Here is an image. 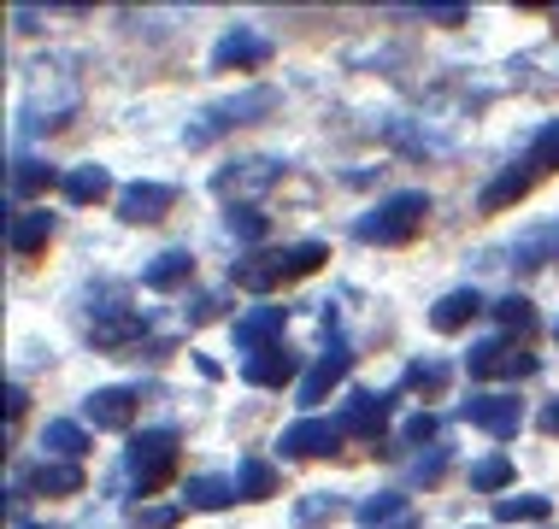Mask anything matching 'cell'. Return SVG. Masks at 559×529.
Returning <instances> with one entry per match:
<instances>
[{
  "label": "cell",
  "instance_id": "obj_1",
  "mask_svg": "<svg viewBox=\"0 0 559 529\" xmlns=\"http://www.w3.org/2000/svg\"><path fill=\"white\" fill-rule=\"evenodd\" d=\"M78 100H83V83H78V71H71V59L66 53L36 59V65H29V77H24V106H19L24 135L66 130L71 118H78Z\"/></svg>",
  "mask_w": 559,
  "mask_h": 529
},
{
  "label": "cell",
  "instance_id": "obj_2",
  "mask_svg": "<svg viewBox=\"0 0 559 529\" xmlns=\"http://www.w3.org/2000/svg\"><path fill=\"white\" fill-rule=\"evenodd\" d=\"M324 260H330L324 241H300V248L253 253V260H241L230 270V282H236V289H248V294H271V289H283V282H295V277H312Z\"/></svg>",
  "mask_w": 559,
  "mask_h": 529
},
{
  "label": "cell",
  "instance_id": "obj_3",
  "mask_svg": "<svg viewBox=\"0 0 559 529\" xmlns=\"http://www.w3.org/2000/svg\"><path fill=\"white\" fill-rule=\"evenodd\" d=\"M425 212H430V194L425 189H401V194H389V201H377L366 218L354 224V236L371 241V248H401V241L418 236Z\"/></svg>",
  "mask_w": 559,
  "mask_h": 529
},
{
  "label": "cell",
  "instance_id": "obj_4",
  "mask_svg": "<svg viewBox=\"0 0 559 529\" xmlns=\"http://www.w3.org/2000/svg\"><path fill=\"white\" fill-rule=\"evenodd\" d=\"M124 471L135 482V494H159L177 471V435L171 430H142L124 453Z\"/></svg>",
  "mask_w": 559,
  "mask_h": 529
},
{
  "label": "cell",
  "instance_id": "obj_5",
  "mask_svg": "<svg viewBox=\"0 0 559 529\" xmlns=\"http://www.w3.org/2000/svg\"><path fill=\"white\" fill-rule=\"evenodd\" d=\"M265 112H277V95H271V88H241V95L218 100V106H206V112H201V124L189 130V142L201 147V142H213L218 130H236V124H260Z\"/></svg>",
  "mask_w": 559,
  "mask_h": 529
},
{
  "label": "cell",
  "instance_id": "obj_6",
  "mask_svg": "<svg viewBox=\"0 0 559 529\" xmlns=\"http://www.w3.org/2000/svg\"><path fill=\"white\" fill-rule=\"evenodd\" d=\"M283 183V159H260V154H248V159H230L224 171H213V194L218 201H260L265 189H277Z\"/></svg>",
  "mask_w": 559,
  "mask_h": 529
},
{
  "label": "cell",
  "instance_id": "obj_7",
  "mask_svg": "<svg viewBox=\"0 0 559 529\" xmlns=\"http://www.w3.org/2000/svg\"><path fill=\"white\" fill-rule=\"evenodd\" d=\"M142 312H135V306H118V300H112V306H95V312H88V341H95L100 347V353H124V347H135V341H142Z\"/></svg>",
  "mask_w": 559,
  "mask_h": 529
},
{
  "label": "cell",
  "instance_id": "obj_8",
  "mask_svg": "<svg viewBox=\"0 0 559 529\" xmlns=\"http://www.w3.org/2000/svg\"><path fill=\"white\" fill-rule=\"evenodd\" d=\"M465 371L477 376V383H512V376H531L536 371V359L531 353H519V347H507V341H477L472 347V359H465Z\"/></svg>",
  "mask_w": 559,
  "mask_h": 529
},
{
  "label": "cell",
  "instance_id": "obj_9",
  "mask_svg": "<svg viewBox=\"0 0 559 529\" xmlns=\"http://www.w3.org/2000/svg\"><path fill=\"white\" fill-rule=\"evenodd\" d=\"M465 423H477L483 435H495V442H512L524 423V406L512 395H472L465 400Z\"/></svg>",
  "mask_w": 559,
  "mask_h": 529
},
{
  "label": "cell",
  "instance_id": "obj_10",
  "mask_svg": "<svg viewBox=\"0 0 559 529\" xmlns=\"http://www.w3.org/2000/svg\"><path fill=\"white\" fill-rule=\"evenodd\" d=\"M336 442H342V423H330V418H300L277 435V447L289 459H324V453H336Z\"/></svg>",
  "mask_w": 559,
  "mask_h": 529
},
{
  "label": "cell",
  "instance_id": "obj_11",
  "mask_svg": "<svg viewBox=\"0 0 559 529\" xmlns=\"http://www.w3.org/2000/svg\"><path fill=\"white\" fill-rule=\"evenodd\" d=\"M135 406H142L135 388H95V395L83 400V418H88V430H130Z\"/></svg>",
  "mask_w": 559,
  "mask_h": 529
},
{
  "label": "cell",
  "instance_id": "obj_12",
  "mask_svg": "<svg viewBox=\"0 0 559 529\" xmlns=\"http://www.w3.org/2000/svg\"><path fill=\"white\" fill-rule=\"evenodd\" d=\"M265 59H271V41L260 36V29H248V24H236L230 36L213 48V65L218 71H260Z\"/></svg>",
  "mask_w": 559,
  "mask_h": 529
},
{
  "label": "cell",
  "instance_id": "obj_13",
  "mask_svg": "<svg viewBox=\"0 0 559 529\" xmlns=\"http://www.w3.org/2000/svg\"><path fill=\"white\" fill-rule=\"evenodd\" d=\"M171 206H177V189H165V183H130L118 194V218L124 224H159Z\"/></svg>",
  "mask_w": 559,
  "mask_h": 529
},
{
  "label": "cell",
  "instance_id": "obj_14",
  "mask_svg": "<svg viewBox=\"0 0 559 529\" xmlns=\"http://www.w3.org/2000/svg\"><path fill=\"white\" fill-rule=\"evenodd\" d=\"M347 365H354V353H347V341H330L324 353H319V365H312L307 376H300V406H319L330 388L347 376Z\"/></svg>",
  "mask_w": 559,
  "mask_h": 529
},
{
  "label": "cell",
  "instance_id": "obj_15",
  "mask_svg": "<svg viewBox=\"0 0 559 529\" xmlns=\"http://www.w3.org/2000/svg\"><path fill=\"white\" fill-rule=\"evenodd\" d=\"M283 324H289V306H253L248 317H236L230 336H236L241 353H260V347H277Z\"/></svg>",
  "mask_w": 559,
  "mask_h": 529
},
{
  "label": "cell",
  "instance_id": "obj_16",
  "mask_svg": "<svg viewBox=\"0 0 559 529\" xmlns=\"http://www.w3.org/2000/svg\"><path fill=\"white\" fill-rule=\"evenodd\" d=\"M24 489L48 494V501H66V494H83V465H66V459H41L24 471Z\"/></svg>",
  "mask_w": 559,
  "mask_h": 529
},
{
  "label": "cell",
  "instance_id": "obj_17",
  "mask_svg": "<svg viewBox=\"0 0 559 529\" xmlns=\"http://www.w3.org/2000/svg\"><path fill=\"white\" fill-rule=\"evenodd\" d=\"M354 518L366 529H413V501L401 489H383V494H366Z\"/></svg>",
  "mask_w": 559,
  "mask_h": 529
},
{
  "label": "cell",
  "instance_id": "obj_18",
  "mask_svg": "<svg viewBox=\"0 0 559 529\" xmlns=\"http://www.w3.org/2000/svg\"><path fill=\"white\" fill-rule=\"evenodd\" d=\"M241 376H248L253 388H283V383H295V353L283 341L277 347H260V353H248Z\"/></svg>",
  "mask_w": 559,
  "mask_h": 529
},
{
  "label": "cell",
  "instance_id": "obj_19",
  "mask_svg": "<svg viewBox=\"0 0 559 529\" xmlns=\"http://www.w3.org/2000/svg\"><path fill=\"white\" fill-rule=\"evenodd\" d=\"M336 423H342V435H371V430H383V423H389V395H371V388H359Z\"/></svg>",
  "mask_w": 559,
  "mask_h": 529
},
{
  "label": "cell",
  "instance_id": "obj_20",
  "mask_svg": "<svg viewBox=\"0 0 559 529\" xmlns=\"http://www.w3.org/2000/svg\"><path fill=\"white\" fill-rule=\"evenodd\" d=\"M189 277H194V253H183V248H165L159 260L142 270V282H147L154 294H171V289H183Z\"/></svg>",
  "mask_w": 559,
  "mask_h": 529
},
{
  "label": "cell",
  "instance_id": "obj_21",
  "mask_svg": "<svg viewBox=\"0 0 559 529\" xmlns=\"http://www.w3.org/2000/svg\"><path fill=\"white\" fill-rule=\"evenodd\" d=\"M477 312H483V294H477V289H453V294H442V300L430 306V324L442 329V336H453V329H465Z\"/></svg>",
  "mask_w": 559,
  "mask_h": 529
},
{
  "label": "cell",
  "instance_id": "obj_22",
  "mask_svg": "<svg viewBox=\"0 0 559 529\" xmlns=\"http://www.w3.org/2000/svg\"><path fill=\"white\" fill-rule=\"evenodd\" d=\"M230 501H241L230 477H189V482H183V506H189V512H224Z\"/></svg>",
  "mask_w": 559,
  "mask_h": 529
},
{
  "label": "cell",
  "instance_id": "obj_23",
  "mask_svg": "<svg viewBox=\"0 0 559 529\" xmlns=\"http://www.w3.org/2000/svg\"><path fill=\"white\" fill-rule=\"evenodd\" d=\"M48 236H53V212H12V230H7V241H12V253H41L48 248Z\"/></svg>",
  "mask_w": 559,
  "mask_h": 529
},
{
  "label": "cell",
  "instance_id": "obj_24",
  "mask_svg": "<svg viewBox=\"0 0 559 529\" xmlns=\"http://www.w3.org/2000/svg\"><path fill=\"white\" fill-rule=\"evenodd\" d=\"M41 447L53 453V459H66V465H78L83 453H88V430L83 423H71V418H53L48 430H41Z\"/></svg>",
  "mask_w": 559,
  "mask_h": 529
},
{
  "label": "cell",
  "instance_id": "obj_25",
  "mask_svg": "<svg viewBox=\"0 0 559 529\" xmlns=\"http://www.w3.org/2000/svg\"><path fill=\"white\" fill-rule=\"evenodd\" d=\"M107 194H112L107 165H78V171L66 177V201L71 206H95V201H107Z\"/></svg>",
  "mask_w": 559,
  "mask_h": 529
},
{
  "label": "cell",
  "instance_id": "obj_26",
  "mask_svg": "<svg viewBox=\"0 0 559 529\" xmlns=\"http://www.w3.org/2000/svg\"><path fill=\"white\" fill-rule=\"evenodd\" d=\"M548 494H501L495 501V524H548Z\"/></svg>",
  "mask_w": 559,
  "mask_h": 529
},
{
  "label": "cell",
  "instance_id": "obj_27",
  "mask_svg": "<svg viewBox=\"0 0 559 529\" xmlns=\"http://www.w3.org/2000/svg\"><path fill=\"white\" fill-rule=\"evenodd\" d=\"M524 194H531V171H501L489 189L477 194V206H483V212H507V206H519Z\"/></svg>",
  "mask_w": 559,
  "mask_h": 529
},
{
  "label": "cell",
  "instance_id": "obj_28",
  "mask_svg": "<svg viewBox=\"0 0 559 529\" xmlns=\"http://www.w3.org/2000/svg\"><path fill=\"white\" fill-rule=\"evenodd\" d=\"M559 248V230H554V224H548V230H531V236H519V241H512V260L507 265H519V270H536L542 260H548V253Z\"/></svg>",
  "mask_w": 559,
  "mask_h": 529
},
{
  "label": "cell",
  "instance_id": "obj_29",
  "mask_svg": "<svg viewBox=\"0 0 559 529\" xmlns=\"http://www.w3.org/2000/svg\"><path fill=\"white\" fill-rule=\"evenodd\" d=\"M236 494H241V501H271V494H277V471H271L265 459H241Z\"/></svg>",
  "mask_w": 559,
  "mask_h": 529
},
{
  "label": "cell",
  "instance_id": "obj_30",
  "mask_svg": "<svg viewBox=\"0 0 559 529\" xmlns=\"http://www.w3.org/2000/svg\"><path fill=\"white\" fill-rule=\"evenodd\" d=\"M53 183H59L53 165H41V159H19V165H12V194H41Z\"/></svg>",
  "mask_w": 559,
  "mask_h": 529
},
{
  "label": "cell",
  "instance_id": "obj_31",
  "mask_svg": "<svg viewBox=\"0 0 559 529\" xmlns=\"http://www.w3.org/2000/svg\"><path fill=\"white\" fill-rule=\"evenodd\" d=\"M495 317H501V329H507V336H524V329L536 324V312H531V300H524V294L495 300Z\"/></svg>",
  "mask_w": 559,
  "mask_h": 529
},
{
  "label": "cell",
  "instance_id": "obj_32",
  "mask_svg": "<svg viewBox=\"0 0 559 529\" xmlns=\"http://www.w3.org/2000/svg\"><path fill=\"white\" fill-rule=\"evenodd\" d=\"M224 230L253 248V241H265V218H260V212H248V206H230V212H224Z\"/></svg>",
  "mask_w": 559,
  "mask_h": 529
},
{
  "label": "cell",
  "instance_id": "obj_33",
  "mask_svg": "<svg viewBox=\"0 0 559 529\" xmlns=\"http://www.w3.org/2000/svg\"><path fill=\"white\" fill-rule=\"evenodd\" d=\"M406 388H413V395H442V388H448V365H436V359L413 365V371H406Z\"/></svg>",
  "mask_w": 559,
  "mask_h": 529
},
{
  "label": "cell",
  "instance_id": "obj_34",
  "mask_svg": "<svg viewBox=\"0 0 559 529\" xmlns=\"http://www.w3.org/2000/svg\"><path fill=\"white\" fill-rule=\"evenodd\" d=\"M531 165H542V171H559V124H542V130H536Z\"/></svg>",
  "mask_w": 559,
  "mask_h": 529
},
{
  "label": "cell",
  "instance_id": "obj_35",
  "mask_svg": "<svg viewBox=\"0 0 559 529\" xmlns=\"http://www.w3.org/2000/svg\"><path fill=\"white\" fill-rule=\"evenodd\" d=\"M336 512H342V501H336V494H307V501L295 506V518H300V524H330Z\"/></svg>",
  "mask_w": 559,
  "mask_h": 529
},
{
  "label": "cell",
  "instance_id": "obj_36",
  "mask_svg": "<svg viewBox=\"0 0 559 529\" xmlns=\"http://www.w3.org/2000/svg\"><path fill=\"white\" fill-rule=\"evenodd\" d=\"M472 482H477L483 494H495V489H512V465H507V459H483L477 471H472Z\"/></svg>",
  "mask_w": 559,
  "mask_h": 529
},
{
  "label": "cell",
  "instance_id": "obj_37",
  "mask_svg": "<svg viewBox=\"0 0 559 529\" xmlns=\"http://www.w3.org/2000/svg\"><path fill=\"white\" fill-rule=\"evenodd\" d=\"M183 524V506H142L130 518V529H177Z\"/></svg>",
  "mask_w": 559,
  "mask_h": 529
},
{
  "label": "cell",
  "instance_id": "obj_38",
  "mask_svg": "<svg viewBox=\"0 0 559 529\" xmlns=\"http://www.w3.org/2000/svg\"><path fill=\"white\" fill-rule=\"evenodd\" d=\"M442 471H448V447H430L425 459L413 465V477H418V482H436V477H442Z\"/></svg>",
  "mask_w": 559,
  "mask_h": 529
},
{
  "label": "cell",
  "instance_id": "obj_39",
  "mask_svg": "<svg viewBox=\"0 0 559 529\" xmlns=\"http://www.w3.org/2000/svg\"><path fill=\"white\" fill-rule=\"evenodd\" d=\"M418 19H430V24H465L472 19V7H413Z\"/></svg>",
  "mask_w": 559,
  "mask_h": 529
},
{
  "label": "cell",
  "instance_id": "obj_40",
  "mask_svg": "<svg viewBox=\"0 0 559 529\" xmlns=\"http://www.w3.org/2000/svg\"><path fill=\"white\" fill-rule=\"evenodd\" d=\"M401 435H406L413 447H418V442H436V418H430V412H413V418H406V430H401Z\"/></svg>",
  "mask_w": 559,
  "mask_h": 529
},
{
  "label": "cell",
  "instance_id": "obj_41",
  "mask_svg": "<svg viewBox=\"0 0 559 529\" xmlns=\"http://www.w3.org/2000/svg\"><path fill=\"white\" fill-rule=\"evenodd\" d=\"M24 400H29L24 388H19V383H7V430H12V423H19V418H24Z\"/></svg>",
  "mask_w": 559,
  "mask_h": 529
},
{
  "label": "cell",
  "instance_id": "obj_42",
  "mask_svg": "<svg viewBox=\"0 0 559 529\" xmlns=\"http://www.w3.org/2000/svg\"><path fill=\"white\" fill-rule=\"evenodd\" d=\"M542 430H548V435H559V400H548V406H542Z\"/></svg>",
  "mask_w": 559,
  "mask_h": 529
},
{
  "label": "cell",
  "instance_id": "obj_43",
  "mask_svg": "<svg viewBox=\"0 0 559 529\" xmlns=\"http://www.w3.org/2000/svg\"><path fill=\"white\" fill-rule=\"evenodd\" d=\"M24 529H41V524H24Z\"/></svg>",
  "mask_w": 559,
  "mask_h": 529
},
{
  "label": "cell",
  "instance_id": "obj_44",
  "mask_svg": "<svg viewBox=\"0 0 559 529\" xmlns=\"http://www.w3.org/2000/svg\"><path fill=\"white\" fill-rule=\"evenodd\" d=\"M554 336H559V329H554Z\"/></svg>",
  "mask_w": 559,
  "mask_h": 529
}]
</instances>
